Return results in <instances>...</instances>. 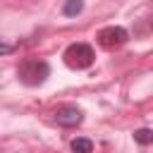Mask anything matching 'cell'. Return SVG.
<instances>
[{
    "label": "cell",
    "instance_id": "1",
    "mask_svg": "<svg viewBox=\"0 0 153 153\" xmlns=\"http://www.w3.org/2000/svg\"><path fill=\"white\" fill-rule=\"evenodd\" d=\"M48 74H50V67H48V62H43V60H24L22 67H19V79H22V84H26V86H38V84H43V81L48 79Z\"/></svg>",
    "mask_w": 153,
    "mask_h": 153
},
{
    "label": "cell",
    "instance_id": "2",
    "mask_svg": "<svg viewBox=\"0 0 153 153\" xmlns=\"http://www.w3.org/2000/svg\"><path fill=\"white\" fill-rule=\"evenodd\" d=\"M65 62H67V67H72V69H86V67H91L93 65V48L88 45V43H72L67 50H65Z\"/></svg>",
    "mask_w": 153,
    "mask_h": 153
},
{
    "label": "cell",
    "instance_id": "3",
    "mask_svg": "<svg viewBox=\"0 0 153 153\" xmlns=\"http://www.w3.org/2000/svg\"><path fill=\"white\" fill-rule=\"evenodd\" d=\"M98 43H100L103 48H108V50L120 48V45L127 43V31H124L122 26H105V29H100V33H98Z\"/></svg>",
    "mask_w": 153,
    "mask_h": 153
},
{
    "label": "cell",
    "instance_id": "4",
    "mask_svg": "<svg viewBox=\"0 0 153 153\" xmlns=\"http://www.w3.org/2000/svg\"><path fill=\"white\" fill-rule=\"evenodd\" d=\"M81 120H84V115L76 105H60L55 110V122L62 127H76Z\"/></svg>",
    "mask_w": 153,
    "mask_h": 153
},
{
    "label": "cell",
    "instance_id": "5",
    "mask_svg": "<svg viewBox=\"0 0 153 153\" xmlns=\"http://www.w3.org/2000/svg\"><path fill=\"white\" fill-rule=\"evenodd\" d=\"M72 151H74V153H91V151H93V141L79 136V139L72 141Z\"/></svg>",
    "mask_w": 153,
    "mask_h": 153
},
{
    "label": "cell",
    "instance_id": "6",
    "mask_svg": "<svg viewBox=\"0 0 153 153\" xmlns=\"http://www.w3.org/2000/svg\"><path fill=\"white\" fill-rule=\"evenodd\" d=\"M81 10H84V0H67L65 7H62V12H65L67 17H74V14H79Z\"/></svg>",
    "mask_w": 153,
    "mask_h": 153
},
{
    "label": "cell",
    "instance_id": "7",
    "mask_svg": "<svg viewBox=\"0 0 153 153\" xmlns=\"http://www.w3.org/2000/svg\"><path fill=\"white\" fill-rule=\"evenodd\" d=\"M134 141L141 143V146H148V143L153 141V131H151V129H136V131H134Z\"/></svg>",
    "mask_w": 153,
    "mask_h": 153
},
{
    "label": "cell",
    "instance_id": "8",
    "mask_svg": "<svg viewBox=\"0 0 153 153\" xmlns=\"http://www.w3.org/2000/svg\"><path fill=\"white\" fill-rule=\"evenodd\" d=\"M14 50V45H10V43H5V41H0V55H10Z\"/></svg>",
    "mask_w": 153,
    "mask_h": 153
}]
</instances>
